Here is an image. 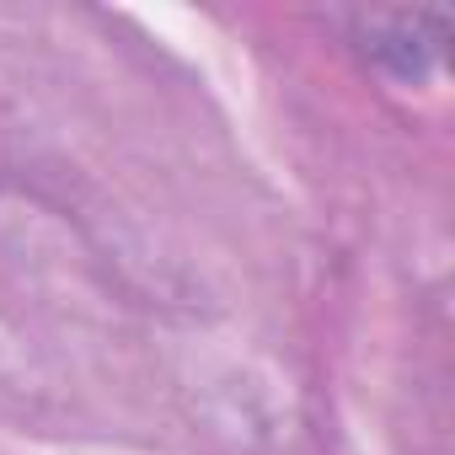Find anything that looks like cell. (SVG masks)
I'll return each mask as SVG.
<instances>
[{"mask_svg":"<svg viewBox=\"0 0 455 455\" xmlns=\"http://www.w3.org/2000/svg\"><path fill=\"white\" fill-rule=\"evenodd\" d=\"M359 49L370 54V60H380L386 70H396L402 81H418L428 65H434V54H439V44H444V33H450V12L444 6H428V12H364L359 17Z\"/></svg>","mask_w":455,"mask_h":455,"instance_id":"obj_1","label":"cell"}]
</instances>
